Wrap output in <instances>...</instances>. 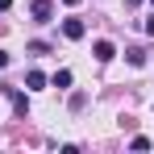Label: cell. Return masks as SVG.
<instances>
[{
	"mask_svg": "<svg viewBox=\"0 0 154 154\" xmlns=\"http://www.w3.org/2000/svg\"><path fill=\"white\" fill-rule=\"evenodd\" d=\"M63 38L79 42V38H83V21H79V17H67V21H63Z\"/></svg>",
	"mask_w": 154,
	"mask_h": 154,
	"instance_id": "6da1fadb",
	"label": "cell"
},
{
	"mask_svg": "<svg viewBox=\"0 0 154 154\" xmlns=\"http://www.w3.org/2000/svg\"><path fill=\"white\" fill-rule=\"evenodd\" d=\"M29 13H33L38 21H50V17H54V4H50V0H33V4H29Z\"/></svg>",
	"mask_w": 154,
	"mask_h": 154,
	"instance_id": "7a4b0ae2",
	"label": "cell"
},
{
	"mask_svg": "<svg viewBox=\"0 0 154 154\" xmlns=\"http://www.w3.org/2000/svg\"><path fill=\"white\" fill-rule=\"evenodd\" d=\"M92 54H96V63H108V58L117 54V46H112V42H96V46H92Z\"/></svg>",
	"mask_w": 154,
	"mask_h": 154,
	"instance_id": "3957f363",
	"label": "cell"
},
{
	"mask_svg": "<svg viewBox=\"0 0 154 154\" xmlns=\"http://www.w3.org/2000/svg\"><path fill=\"white\" fill-rule=\"evenodd\" d=\"M25 83H29V88H46V75H42V71H29Z\"/></svg>",
	"mask_w": 154,
	"mask_h": 154,
	"instance_id": "277c9868",
	"label": "cell"
},
{
	"mask_svg": "<svg viewBox=\"0 0 154 154\" xmlns=\"http://www.w3.org/2000/svg\"><path fill=\"white\" fill-rule=\"evenodd\" d=\"M54 88H71V71H58L54 75Z\"/></svg>",
	"mask_w": 154,
	"mask_h": 154,
	"instance_id": "5b68a950",
	"label": "cell"
},
{
	"mask_svg": "<svg viewBox=\"0 0 154 154\" xmlns=\"http://www.w3.org/2000/svg\"><path fill=\"white\" fill-rule=\"evenodd\" d=\"M146 33H150V38H154V17H146Z\"/></svg>",
	"mask_w": 154,
	"mask_h": 154,
	"instance_id": "8992f818",
	"label": "cell"
},
{
	"mask_svg": "<svg viewBox=\"0 0 154 154\" xmlns=\"http://www.w3.org/2000/svg\"><path fill=\"white\" fill-rule=\"evenodd\" d=\"M0 67H8V54H4V50H0Z\"/></svg>",
	"mask_w": 154,
	"mask_h": 154,
	"instance_id": "52a82bcc",
	"label": "cell"
},
{
	"mask_svg": "<svg viewBox=\"0 0 154 154\" xmlns=\"http://www.w3.org/2000/svg\"><path fill=\"white\" fill-rule=\"evenodd\" d=\"M8 4H13V0H0V13H4V8H8Z\"/></svg>",
	"mask_w": 154,
	"mask_h": 154,
	"instance_id": "ba28073f",
	"label": "cell"
},
{
	"mask_svg": "<svg viewBox=\"0 0 154 154\" xmlns=\"http://www.w3.org/2000/svg\"><path fill=\"white\" fill-rule=\"evenodd\" d=\"M63 4H71V8H75V4H79V0H63Z\"/></svg>",
	"mask_w": 154,
	"mask_h": 154,
	"instance_id": "9c48e42d",
	"label": "cell"
},
{
	"mask_svg": "<svg viewBox=\"0 0 154 154\" xmlns=\"http://www.w3.org/2000/svg\"><path fill=\"white\" fill-rule=\"evenodd\" d=\"M150 4H154V0H150Z\"/></svg>",
	"mask_w": 154,
	"mask_h": 154,
	"instance_id": "30bf717a",
	"label": "cell"
}]
</instances>
